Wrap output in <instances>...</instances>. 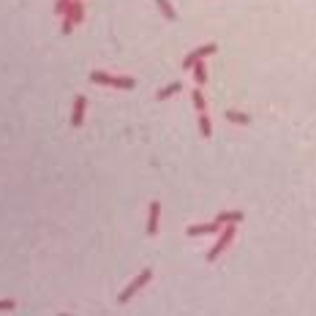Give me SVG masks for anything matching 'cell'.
Here are the masks:
<instances>
[{
  "mask_svg": "<svg viewBox=\"0 0 316 316\" xmlns=\"http://www.w3.org/2000/svg\"><path fill=\"white\" fill-rule=\"evenodd\" d=\"M90 82L104 85V88H117V90H134L137 88V79L134 76H120V74H107V71H93Z\"/></svg>",
  "mask_w": 316,
  "mask_h": 316,
  "instance_id": "cell-1",
  "label": "cell"
},
{
  "mask_svg": "<svg viewBox=\"0 0 316 316\" xmlns=\"http://www.w3.org/2000/svg\"><path fill=\"white\" fill-rule=\"evenodd\" d=\"M153 278H155V273H153V267H145V270H142V273L137 275V278H134V281L128 283V286H125V289L120 292V297H117V303H123V305H125V303H131V300H134V297H137V295H139V292H142V289H145V286H147V283H150V281H153Z\"/></svg>",
  "mask_w": 316,
  "mask_h": 316,
  "instance_id": "cell-2",
  "label": "cell"
},
{
  "mask_svg": "<svg viewBox=\"0 0 316 316\" xmlns=\"http://www.w3.org/2000/svg\"><path fill=\"white\" fill-rule=\"evenodd\" d=\"M234 237H237V224H226V226H221L216 246H213V248L207 251V262H218V256L224 254V251H226L229 246H232Z\"/></svg>",
  "mask_w": 316,
  "mask_h": 316,
  "instance_id": "cell-3",
  "label": "cell"
},
{
  "mask_svg": "<svg viewBox=\"0 0 316 316\" xmlns=\"http://www.w3.org/2000/svg\"><path fill=\"white\" fill-rule=\"evenodd\" d=\"M216 52H218V46H216V44L196 46L194 52H188L186 58H183V68H186V71H191V68H194V63H199V60H204V58H210V55H216Z\"/></svg>",
  "mask_w": 316,
  "mask_h": 316,
  "instance_id": "cell-4",
  "label": "cell"
},
{
  "mask_svg": "<svg viewBox=\"0 0 316 316\" xmlns=\"http://www.w3.org/2000/svg\"><path fill=\"white\" fill-rule=\"evenodd\" d=\"M158 224H161V202L153 199V202L147 204V226H145L147 237H155L158 234Z\"/></svg>",
  "mask_w": 316,
  "mask_h": 316,
  "instance_id": "cell-5",
  "label": "cell"
},
{
  "mask_svg": "<svg viewBox=\"0 0 316 316\" xmlns=\"http://www.w3.org/2000/svg\"><path fill=\"white\" fill-rule=\"evenodd\" d=\"M85 112H88V98L79 93V96L74 98V109H71V125H74V128H82Z\"/></svg>",
  "mask_w": 316,
  "mask_h": 316,
  "instance_id": "cell-6",
  "label": "cell"
},
{
  "mask_svg": "<svg viewBox=\"0 0 316 316\" xmlns=\"http://www.w3.org/2000/svg\"><path fill=\"white\" fill-rule=\"evenodd\" d=\"M221 232V226L216 224V221H210V224H191L186 229V234L188 237H202V234H218Z\"/></svg>",
  "mask_w": 316,
  "mask_h": 316,
  "instance_id": "cell-7",
  "label": "cell"
},
{
  "mask_svg": "<svg viewBox=\"0 0 316 316\" xmlns=\"http://www.w3.org/2000/svg\"><path fill=\"white\" fill-rule=\"evenodd\" d=\"M243 218H246V213L243 210H221L216 216V224L218 226H226V224H243Z\"/></svg>",
  "mask_w": 316,
  "mask_h": 316,
  "instance_id": "cell-8",
  "label": "cell"
},
{
  "mask_svg": "<svg viewBox=\"0 0 316 316\" xmlns=\"http://www.w3.org/2000/svg\"><path fill=\"white\" fill-rule=\"evenodd\" d=\"M191 74H194V82H196V88H202V85H207V63H204V60L194 63Z\"/></svg>",
  "mask_w": 316,
  "mask_h": 316,
  "instance_id": "cell-9",
  "label": "cell"
},
{
  "mask_svg": "<svg viewBox=\"0 0 316 316\" xmlns=\"http://www.w3.org/2000/svg\"><path fill=\"white\" fill-rule=\"evenodd\" d=\"M180 90H183V85H180V82H169L167 88H161V90L155 93V98H158V101H167V98H172V96H177Z\"/></svg>",
  "mask_w": 316,
  "mask_h": 316,
  "instance_id": "cell-10",
  "label": "cell"
},
{
  "mask_svg": "<svg viewBox=\"0 0 316 316\" xmlns=\"http://www.w3.org/2000/svg\"><path fill=\"white\" fill-rule=\"evenodd\" d=\"M224 117H226L229 123H234V125H248V123H251V115H246V112H234V109H226Z\"/></svg>",
  "mask_w": 316,
  "mask_h": 316,
  "instance_id": "cell-11",
  "label": "cell"
},
{
  "mask_svg": "<svg viewBox=\"0 0 316 316\" xmlns=\"http://www.w3.org/2000/svg\"><path fill=\"white\" fill-rule=\"evenodd\" d=\"M191 101H194V109H196V112H207V98H204L202 88H194V90H191Z\"/></svg>",
  "mask_w": 316,
  "mask_h": 316,
  "instance_id": "cell-12",
  "label": "cell"
},
{
  "mask_svg": "<svg viewBox=\"0 0 316 316\" xmlns=\"http://www.w3.org/2000/svg\"><path fill=\"white\" fill-rule=\"evenodd\" d=\"M199 134H202L204 139L213 137V120H210L207 112H199Z\"/></svg>",
  "mask_w": 316,
  "mask_h": 316,
  "instance_id": "cell-13",
  "label": "cell"
},
{
  "mask_svg": "<svg viewBox=\"0 0 316 316\" xmlns=\"http://www.w3.org/2000/svg\"><path fill=\"white\" fill-rule=\"evenodd\" d=\"M155 6L161 9L164 19H169V22H175V19H177V11L172 9V3H169V0H155Z\"/></svg>",
  "mask_w": 316,
  "mask_h": 316,
  "instance_id": "cell-14",
  "label": "cell"
},
{
  "mask_svg": "<svg viewBox=\"0 0 316 316\" xmlns=\"http://www.w3.org/2000/svg\"><path fill=\"white\" fill-rule=\"evenodd\" d=\"M11 311H17V300L3 297V300H0V313H11Z\"/></svg>",
  "mask_w": 316,
  "mask_h": 316,
  "instance_id": "cell-15",
  "label": "cell"
},
{
  "mask_svg": "<svg viewBox=\"0 0 316 316\" xmlns=\"http://www.w3.org/2000/svg\"><path fill=\"white\" fill-rule=\"evenodd\" d=\"M71 3H74V0H55V14H58V17H63V14L68 11Z\"/></svg>",
  "mask_w": 316,
  "mask_h": 316,
  "instance_id": "cell-16",
  "label": "cell"
},
{
  "mask_svg": "<svg viewBox=\"0 0 316 316\" xmlns=\"http://www.w3.org/2000/svg\"><path fill=\"white\" fill-rule=\"evenodd\" d=\"M58 316H71V313H58Z\"/></svg>",
  "mask_w": 316,
  "mask_h": 316,
  "instance_id": "cell-17",
  "label": "cell"
}]
</instances>
